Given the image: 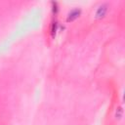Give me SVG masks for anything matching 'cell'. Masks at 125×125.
<instances>
[{
	"mask_svg": "<svg viewBox=\"0 0 125 125\" xmlns=\"http://www.w3.org/2000/svg\"><path fill=\"white\" fill-rule=\"evenodd\" d=\"M50 8H51V14L53 15V17H56V16L60 13L61 7H60V4H59L58 1L52 0V1L50 2Z\"/></svg>",
	"mask_w": 125,
	"mask_h": 125,
	"instance_id": "4",
	"label": "cell"
},
{
	"mask_svg": "<svg viewBox=\"0 0 125 125\" xmlns=\"http://www.w3.org/2000/svg\"><path fill=\"white\" fill-rule=\"evenodd\" d=\"M114 117L116 120H120L123 117V108L122 106H117L114 112Z\"/></svg>",
	"mask_w": 125,
	"mask_h": 125,
	"instance_id": "5",
	"label": "cell"
},
{
	"mask_svg": "<svg viewBox=\"0 0 125 125\" xmlns=\"http://www.w3.org/2000/svg\"><path fill=\"white\" fill-rule=\"evenodd\" d=\"M82 14V9L81 7H72L66 14L65 16V21L66 22H71V21H74L75 20H77Z\"/></svg>",
	"mask_w": 125,
	"mask_h": 125,
	"instance_id": "2",
	"label": "cell"
},
{
	"mask_svg": "<svg viewBox=\"0 0 125 125\" xmlns=\"http://www.w3.org/2000/svg\"><path fill=\"white\" fill-rule=\"evenodd\" d=\"M60 21H58V19L56 17H53L51 21H50V25H49V32L52 38H55L57 33L60 31Z\"/></svg>",
	"mask_w": 125,
	"mask_h": 125,
	"instance_id": "3",
	"label": "cell"
},
{
	"mask_svg": "<svg viewBox=\"0 0 125 125\" xmlns=\"http://www.w3.org/2000/svg\"><path fill=\"white\" fill-rule=\"evenodd\" d=\"M109 7H110V5H109L108 2H102V3H100L97 6L96 10H95V14H94L95 18L96 19H103V18H104L107 15L108 11H109Z\"/></svg>",
	"mask_w": 125,
	"mask_h": 125,
	"instance_id": "1",
	"label": "cell"
}]
</instances>
